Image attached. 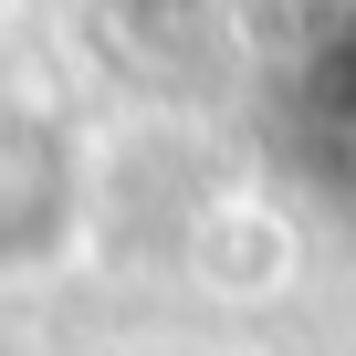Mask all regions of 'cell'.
<instances>
[{
	"label": "cell",
	"instance_id": "obj_1",
	"mask_svg": "<svg viewBox=\"0 0 356 356\" xmlns=\"http://www.w3.org/2000/svg\"><path fill=\"white\" fill-rule=\"evenodd\" d=\"M74 231V136L42 95L0 84V262H53Z\"/></svg>",
	"mask_w": 356,
	"mask_h": 356
}]
</instances>
